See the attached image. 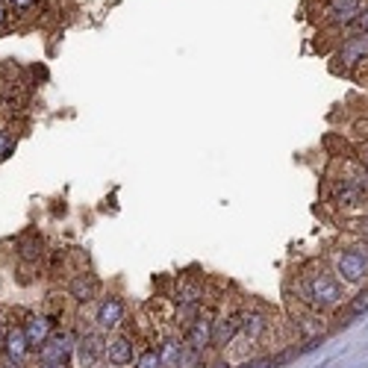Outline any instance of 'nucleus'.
I'll return each mask as SVG.
<instances>
[{
    "label": "nucleus",
    "instance_id": "nucleus-1",
    "mask_svg": "<svg viewBox=\"0 0 368 368\" xmlns=\"http://www.w3.org/2000/svg\"><path fill=\"white\" fill-rule=\"evenodd\" d=\"M295 300L319 315H336L348 300V286L327 262H307L295 274Z\"/></svg>",
    "mask_w": 368,
    "mask_h": 368
},
{
    "label": "nucleus",
    "instance_id": "nucleus-2",
    "mask_svg": "<svg viewBox=\"0 0 368 368\" xmlns=\"http://www.w3.org/2000/svg\"><path fill=\"white\" fill-rule=\"evenodd\" d=\"M324 197L333 209L345 212V219L357 215L368 204V171L354 159V157H336L333 168L327 171V189Z\"/></svg>",
    "mask_w": 368,
    "mask_h": 368
},
{
    "label": "nucleus",
    "instance_id": "nucleus-3",
    "mask_svg": "<svg viewBox=\"0 0 368 368\" xmlns=\"http://www.w3.org/2000/svg\"><path fill=\"white\" fill-rule=\"evenodd\" d=\"M330 269L348 289L368 286V242L350 236L348 242L336 245L330 254Z\"/></svg>",
    "mask_w": 368,
    "mask_h": 368
},
{
    "label": "nucleus",
    "instance_id": "nucleus-4",
    "mask_svg": "<svg viewBox=\"0 0 368 368\" xmlns=\"http://www.w3.org/2000/svg\"><path fill=\"white\" fill-rule=\"evenodd\" d=\"M365 0H309L312 18L327 30L345 32L350 24L357 21V15L362 12Z\"/></svg>",
    "mask_w": 368,
    "mask_h": 368
},
{
    "label": "nucleus",
    "instance_id": "nucleus-5",
    "mask_svg": "<svg viewBox=\"0 0 368 368\" xmlns=\"http://www.w3.org/2000/svg\"><path fill=\"white\" fill-rule=\"evenodd\" d=\"M127 321V300L124 295L118 292H106V295H100L97 298V304H94V330H100L104 336H109V333L115 330H121Z\"/></svg>",
    "mask_w": 368,
    "mask_h": 368
},
{
    "label": "nucleus",
    "instance_id": "nucleus-6",
    "mask_svg": "<svg viewBox=\"0 0 368 368\" xmlns=\"http://www.w3.org/2000/svg\"><path fill=\"white\" fill-rule=\"evenodd\" d=\"M368 65V32H354L345 36L333 54V71L339 74H354L357 68Z\"/></svg>",
    "mask_w": 368,
    "mask_h": 368
},
{
    "label": "nucleus",
    "instance_id": "nucleus-7",
    "mask_svg": "<svg viewBox=\"0 0 368 368\" xmlns=\"http://www.w3.org/2000/svg\"><path fill=\"white\" fill-rule=\"evenodd\" d=\"M104 362H106V336L94 327L80 330L77 345H74V365L77 368H104Z\"/></svg>",
    "mask_w": 368,
    "mask_h": 368
},
{
    "label": "nucleus",
    "instance_id": "nucleus-8",
    "mask_svg": "<svg viewBox=\"0 0 368 368\" xmlns=\"http://www.w3.org/2000/svg\"><path fill=\"white\" fill-rule=\"evenodd\" d=\"M77 333L74 327H56L50 333V339L36 350V362H56V365H68L74 360V345H77Z\"/></svg>",
    "mask_w": 368,
    "mask_h": 368
},
{
    "label": "nucleus",
    "instance_id": "nucleus-9",
    "mask_svg": "<svg viewBox=\"0 0 368 368\" xmlns=\"http://www.w3.org/2000/svg\"><path fill=\"white\" fill-rule=\"evenodd\" d=\"M136 336L127 330H115L106 336V365L112 368H130L133 362H136V354H139V348H136Z\"/></svg>",
    "mask_w": 368,
    "mask_h": 368
},
{
    "label": "nucleus",
    "instance_id": "nucleus-10",
    "mask_svg": "<svg viewBox=\"0 0 368 368\" xmlns=\"http://www.w3.org/2000/svg\"><path fill=\"white\" fill-rule=\"evenodd\" d=\"M239 321H242L239 339H245L247 345H257V342H262L271 333V315L265 312L262 307H245V309H239Z\"/></svg>",
    "mask_w": 368,
    "mask_h": 368
},
{
    "label": "nucleus",
    "instance_id": "nucleus-11",
    "mask_svg": "<svg viewBox=\"0 0 368 368\" xmlns=\"http://www.w3.org/2000/svg\"><path fill=\"white\" fill-rule=\"evenodd\" d=\"M65 295H68L74 304L80 307H86V304H97V298H100V280L86 271V269H77L68 280H65Z\"/></svg>",
    "mask_w": 368,
    "mask_h": 368
},
{
    "label": "nucleus",
    "instance_id": "nucleus-12",
    "mask_svg": "<svg viewBox=\"0 0 368 368\" xmlns=\"http://www.w3.org/2000/svg\"><path fill=\"white\" fill-rule=\"evenodd\" d=\"M212 321H215V312L207 307L197 319H192L186 327H183V342L195 350H200V354H207V350L212 348Z\"/></svg>",
    "mask_w": 368,
    "mask_h": 368
},
{
    "label": "nucleus",
    "instance_id": "nucleus-13",
    "mask_svg": "<svg viewBox=\"0 0 368 368\" xmlns=\"http://www.w3.org/2000/svg\"><path fill=\"white\" fill-rule=\"evenodd\" d=\"M239 327H242L239 309L215 312V321H212V348H215V350H227L230 345H236Z\"/></svg>",
    "mask_w": 368,
    "mask_h": 368
},
{
    "label": "nucleus",
    "instance_id": "nucleus-14",
    "mask_svg": "<svg viewBox=\"0 0 368 368\" xmlns=\"http://www.w3.org/2000/svg\"><path fill=\"white\" fill-rule=\"evenodd\" d=\"M18 324H21V330H24L27 342L32 345V350H39V348L50 339V333L56 330V327H54V321H50L44 312H24Z\"/></svg>",
    "mask_w": 368,
    "mask_h": 368
},
{
    "label": "nucleus",
    "instance_id": "nucleus-15",
    "mask_svg": "<svg viewBox=\"0 0 368 368\" xmlns=\"http://www.w3.org/2000/svg\"><path fill=\"white\" fill-rule=\"evenodd\" d=\"M157 348H159V360L162 368H180L183 360V350H186V342H183V333L180 330H162L157 336Z\"/></svg>",
    "mask_w": 368,
    "mask_h": 368
},
{
    "label": "nucleus",
    "instance_id": "nucleus-16",
    "mask_svg": "<svg viewBox=\"0 0 368 368\" xmlns=\"http://www.w3.org/2000/svg\"><path fill=\"white\" fill-rule=\"evenodd\" d=\"M0 354L9 357V360H15V362H24L30 354H36V350H32V345L27 342V336H24V330H21L18 321H12V327H9V333H6L4 345H0Z\"/></svg>",
    "mask_w": 368,
    "mask_h": 368
},
{
    "label": "nucleus",
    "instance_id": "nucleus-17",
    "mask_svg": "<svg viewBox=\"0 0 368 368\" xmlns=\"http://www.w3.org/2000/svg\"><path fill=\"white\" fill-rule=\"evenodd\" d=\"M15 247H18V259L24 262V265H39L42 259H44V239L39 236L36 230H27L24 236L15 242Z\"/></svg>",
    "mask_w": 368,
    "mask_h": 368
},
{
    "label": "nucleus",
    "instance_id": "nucleus-18",
    "mask_svg": "<svg viewBox=\"0 0 368 368\" xmlns=\"http://www.w3.org/2000/svg\"><path fill=\"white\" fill-rule=\"evenodd\" d=\"M368 312V286H362V289H357V295L354 298H348L345 300V307L336 312V319H339V324H354L357 319H362V315Z\"/></svg>",
    "mask_w": 368,
    "mask_h": 368
},
{
    "label": "nucleus",
    "instance_id": "nucleus-19",
    "mask_svg": "<svg viewBox=\"0 0 368 368\" xmlns=\"http://www.w3.org/2000/svg\"><path fill=\"white\" fill-rule=\"evenodd\" d=\"M133 368H162L157 342H145V345L139 348V354H136V362H133Z\"/></svg>",
    "mask_w": 368,
    "mask_h": 368
},
{
    "label": "nucleus",
    "instance_id": "nucleus-20",
    "mask_svg": "<svg viewBox=\"0 0 368 368\" xmlns=\"http://www.w3.org/2000/svg\"><path fill=\"white\" fill-rule=\"evenodd\" d=\"M345 230L350 233V236L368 242V212H360V215H350V219H345Z\"/></svg>",
    "mask_w": 368,
    "mask_h": 368
},
{
    "label": "nucleus",
    "instance_id": "nucleus-21",
    "mask_svg": "<svg viewBox=\"0 0 368 368\" xmlns=\"http://www.w3.org/2000/svg\"><path fill=\"white\" fill-rule=\"evenodd\" d=\"M354 32H368V0H365L362 12L357 15V21H354V24H350V27L345 30V36H354Z\"/></svg>",
    "mask_w": 368,
    "mask_h": 368
},
{
    "label": "nucleus",
    "instance_id": "nucleus-22",
    "mask_svg": "<svg viewBox=\"0 0 368 368\" xmlns=\"http://www.w3.org/2000/svg\"><path fill=\"white\" fill-rule=\"evenodd\" d=\"M9 9L15 12H21V15H30V12H36V6L42 4V0H6Z\"/></svg>",
    "mask_w": 368,
    "mask_h": 368
},
{
    "label": "nucleus",
    "instance_id": "nucleus-23",
    "mask_svg": "<svg viewBox=\"0 0 368 368\" xmlns=\"http://www.w3.org/2000/svg\"><path fill=\"white\" fill-rule=\"evenodd\" d=\"M15 154V139L6 130H0V159H9Z\"/></svg>",
    "mask_w": 368,
    "mask_h": 368
},
{
    "label": "nucleus",
    "instance_id": "nucleus-24",
    "mask_svg": "<svg viewBox=\"0 0 368 368\" xmlns=\"http://www.w3.org/2000/svg\"><path fill=\"white\" fill-rule=\"evenodd\" d=\"M354 159L368 171V139H360V142L354 145Z\"/></svg>",
    "mask_w": 368,
    "mask_h": 368
},
{
    "label": "nucleus",
    "instance_id": "nucleus-25",
    "mask_svg": "<svg viewBox=\"0 0 368 368\" xmlns=\"http://www.w3.org/2000/svg\"><path fill=\"white\" fill-rule=\"evenodd\" d=\"M59 265H65V250H54V254H50V274H59Z\"/></svg>",
    "mask_w": 368,
    "mask_h": 368
},
{
    "label": "nucleus",
    "instance_id": "nucleus-26",
    "mask_svg": "<svg viewBox=\"0 0 368 368\" xmlns=\"http://www.w3.org/2000/svg\"><path fill=\"white\" fill-rule=\"evenodd\" d=\"M9 27V4L6 0H0V30Z\"/></svg>",
    "mask_w": 368,
    "mask_h": 368
},
{
    "label": "nucleus",
    "instance_id": "nucleus-27",
    "mask_svg": "<svg viewBox=\"0 0 368 368\" xmlns=\"http://www.w3.org/2000/svg\"><path fill=\"white\" fill-rule=\"evenodd\" d=\"M0 368H24V362H15V360H9V357L0 354Z\"/></svg>",
    "mask_w": 368,
    "mask_h": 368
},
{
    "label": "nucleus",
    "instance_id": "nucleus-28",
    "mask_svg": "<svg viewBox=\"0 0 368 368\" xmlns=\"http://www.w3.org/2000/svg\"><path fill=\"white\" fill-rule=\"evenodd\" d=\"M36 368H68V365H56V362H36Z\"/></svg>",
    "mask_w": 368,
    "mask_h": 368
}]
</instances>
